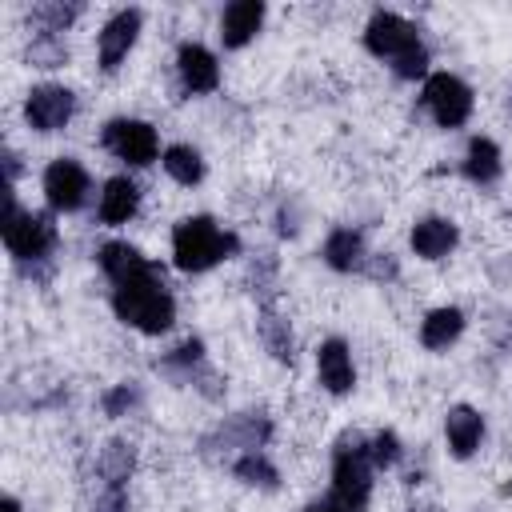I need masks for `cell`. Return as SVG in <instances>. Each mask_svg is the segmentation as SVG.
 Segmentation results:
<instances>
[{
  "mask_svg": "<svg viewBox=\"0 0 512 512\" xmlns=\"http://www.w3.org/2000/svg\"><path fill=\"white\" fill-rule=\"evenodd\" d=\"M8 208H4V248L16 264V272L32 284H48L52 272H56V248H60V232H56V220L52 212H32V208H20L16 200V188L4 192Z\"/></svg>",
  "mask_w": 512,
  "mask_h": 512,
  "instance_id": "cell-1",
  "label": "cell"
},
{
  "mask_svg": "<svg viewBox=\"0 0 512 512\" xmlns=\"http://www.w3.org/2000/svg\"><path fill=\"white\" fill-rule=\"evenodd\" d=\"M112 312L120 324L136 328L140 336H164L176 324V296L164 280V272L152 264L148 272L112 284Z\"/></svg>",
  "mask_w": 512,
  "mask_h": 512,
  "instance_id": "cell-2",
  "label": "cell"
},
{
  "mask_svg": "<svg viewBox=\"0 0 512 512\" xmlns=\"http://www.w3.org/2000/svg\"><path fill=\"white\" fill-rule=\"evenodd\" d=\"M240 252V236L232 228H224L220 220L212 216H184L176 228H172V264L188 276H200V272H212L216 264H224L228 256Z\"/></svg>",
  "mask_w": 512,
  "mask_h": 512,
  "instance_id": "cell-3",
  "label": "cell"
},
{
  "mask_svg": "<svg viewBox=\"0 0 512 512\" xmlns=\"http://www.w3.org/2000/svg\"><path fill=\"white\" fill-rule=\"evenodd\" d=\"M272 432H276V424H272V416H268L264 408H244V412L224 416L216 428H208V432L200 436V456H204L208 464H224V468H228L236 456L268 448Z\"/></svg>",
  "mask_w": 512,
  "mask_h": 512,
  "instance_id": "cell-4",
  "label": "cell"
},
{
  "mask_svg": "<svg viewBox=\"0 0 512 512\" xmlns=\"http://www.w3.org/2000/svg\"><path fill=\"white\" fill-rule=\"evenodd\" d=\"M372 476H376V464L368 456V436L352 432V428L340 432L336 444H332V488H328V496H336L352 512H368Z\"/></svg>",
  "mask_w": 512,
  "mask_h": 512,
  "instance_id": "cell-5",
  "label": "cell"
},
{
  "mask_svg": "<svg viewBox=\"0 0 512 512\" xmlns=\"http://www.w3.org/2000/svg\"><path fill=\"white\" fill-rule=\"evenodd\" d=\"M156 372H164L168 380L196 388L204 400H224V376L208 364V348L200 336H184L176 348H168L164 356H156Z\"/></svg>",
  "mask_w": 512,
  "mask_h": 512,
  "instance_id": "cell-6",
  "label": "cell"
},
{
  "mask_svg": "<svg viewBox=\"0 0 512 512\" xmlns=\"http://www.w3.org/2000/svg\"><path fill=\"white\" fill-rule=\"evenodd\" d=\"M100 148L108 156H116L128 168H148L152 160H160V132L156 124L140 120V116H112L100 128Z\"/></svg>",
  "mask_w": 512,
  "mask_h": 512,
  "instance_id": "cell-7",
  "label": "cell"
},
{
  "mask_svg": "<svg viewBox=\"0 0 512 512\" xmlns=\"http://www.w3.org/2000/svg\"><path fill=\"white\" fill-rule=\"evenodd\" d=\"M420 104L436 128H464L472 120L476 96L456 72H428V80L420 88Z\"/></svg>",
  "mask_w": 512,
  "mask_h": 512,
  "instance_id": "cell-8",
  "label": "cell"
},
{
  "mask_svg": "<svg viewBox=\"0 0 512 512\" xmlns=\"http://www.w3.org/2000/svg\"><path fill=\"white\" fill-rule=\"evenodd\" d=\"M40 188H44L48 212L52 216H68V212H80L88 204L92 176L76 156H56V160H48V168L40 176Z\"/></svg>",
  "mask_w": 512,
  "mask_h": 512,
  "instance_id": "cell-9",
  "label": "cell"
},
{
  "mask_svg": "<svg viewBox=\"0 0 512 512\" xmlns=\"http://www.w3.org/2000/svg\"><path fill=\"white\" fill-rule=\"evenodd\" d=\"M364 48H368V56L388 60V68H392V64L404 60L408 52L424 48V40H420V28H416L412 20H404L400 12L376 8V12L368 16V24H364Z\"/></svg>",
  "mask_w": 512,
  "mask_h": 512,
  "instance_id": "cell-10",
  "label": "cell"
},
{
  "mask_svg": "<svg viewBox=\"0 0 512 512\" xmlns=\"http://www.w3.org/2000/svg\"><path fill=\"white\" fill-rule=\"evenodd\" d=\"M76 92L68 84H32L28 96H24V124L36 132V136H52V132H64L76 116Z\"/></svg>",
  "mask_w": 512,
  "mask_h": 512,
  "instance_id": "cell-11",
  "label": "cell"
},
{
  "mask_svg": "<svg viewBox=\"0 0 512 512\" xmlns=\"http://www.w3.org/2000/svg\"><path fill=\"white\" fill-rule=\"evenodd\" d=\"M140 32H144V12L140 8H116L100 24V32H96V64H100L104 76H116L120 72V64L136 48Z\"/></svg>",
  "mask_w": 512,
  "mask_h": 512,
  "instance_id": "cell-12",
  "label": "cell"
},
{
  "mask_svg": "<svg viewBox=\"0 0 512 512\" xmlns=\"http://www.w3.org/2000/svg\"><path fill=\"white\" fill-rule=\"evenodd\" d=\"M176 84L184 96H208L220 88V60L212 48L196 44V40H184L176 48Z\"/></svg>",
  "mask_w": 512,
  "mask_h": 512,
  "instance_id": "cell-13",
  "label": "cell"
},
{
  "mask_svg": "<svg viewBox=\"0 0 512 512\" xmlns=\"http://www.w3.org/2000/svg\"><path fill=\"white\" fill-rule=\"evenodd\" d=\"M316 380L328 396H348L356 388V364L344 336H328L316 348Z\"/></svg>",
  "mask_w": 512,
  "mask_h": 512,
  "instance_id": "cell-14",
  "label": "cell"
},
{
  "mask_svg": "<svg viewBox=\"0 0 512 512\" xmlns=\"http://www.w3.org/2000/svg\"><path fill=\"white\" fill-rule=\"evenodd\" d=\"M484 412L472 408V404H452L444 412V444H448V456L452 460H472L484 444Z\"/></svg>",
  "mask_w": 512,
  "mask_h": 512,
  "instance_id": "cell-15",
  "label": "cell"
},
{
  "mask_svg": "<svg viewBox=\"0 0 512 512\" xmlns=\"http://www.w3.org/2000/svg\"><path fill=\"white\" fill-rule=\"evenodd\" d=\"M264 20H268L264 0H232V4H224V12H220V44L228 52L248 48L260 36Z\"/></svg>",
  "mask_w": 512,
  "mask_h": 512,
  "instance_id": "cell-16",
  "label": "cell"
},
{
  "mask_svg": "<svg viewBox=\"0 0 512 512\" xmlns=\"http://www.w3.org/2000/svg\"><path fill=\"white\" fill-rule=\"evenodd\" d=\"M408 244H412V252L420 260H432L436 264V260H448L456 252L460 228H456L452 216H420L412 224V232H408Z\"/></svg>",
  "mask_w": 512,
  "mask_h": 512,
  "instance_id": "cell-17",
  "label": "cell"
},
{
  "mask_svg": "<svg viewBox=\"0 0 512 512\" xmlns=\"http://www.w3.org/2000/svg\"><path fill=\"white\" fill-rule=\"evenodd\" d=\"M368 244H364V232L360 228H352V224H336L328 236H324V244H320V260L332 268V272H364V264H368Z\"/></svg>",
  "mask_w": 512,
  "mask_h": 512,
  "instance_id": "cell-18",
  "label": "cell"
},
{
  "mask_svg": "<svg viewBox=\"0 0 512 512\" xmlns=\"http://www.w3.org/2000/svg\"><path fill=\"white\" fill-rule=\"evenodd\" d=\"M140 184L132 176H108L104 188H100V200H96V220L108 224V228H120L128 224L136 212H140Z\"/></svg>",
  "mask_w": 512,
  "mask_h": 512,
  "instance_id": "cell-19",
  "label": "cell"
},
{
  "mask_svg": "<svg viewBox=\"0 0 512 512\" xmlns=\"http://www.w3.org/2000/svg\"><path fill=\"white\" fill-rule=\"evenodd\" d=\"M460 176L476 188H492L500 176H504V152L492 136H472L468 148H464V160H460Z\"/></svg>",
  "mask_w": 512,
  "mask_h": 512,
  "instance_id": "cell-20",
  "label": "cell"
},
{
  "mask_svg": "<svg viewBox=\"0 0 512 512\" xmlns=\"http://www.w3.org/2000/svg\"><path fill=\"white\" fill-rule=\"evenodd\" d=\"M468 328V316L460 304H440V308H428L424 320H420V344L428 352H448Z\"/></svg>",
  "mask_w": 512,
  "mask_h": 512,
  "instance_id": "cell-21",
  "label": "cell"
},
{
  "mask_svg": "<svg viewBox=\"0 0 512 512\" xmlns=\"http://www.w3.org/2000/svg\"><path fill=\"white\" fill-rule=\"evenodd\" d=\"M96 264L108 276V284H124V280H132V276L152 268V260L136 244H128V240H104L96 248Z\"/></svg>",
  "mask_w": 512,
  "mask_h": 512,
  "instance_id": "cell-22",
  "label": "cell"
},
{
  "mask_svg": "<svg viewBox=\"0 0 512 512\" xmlns=\"http://www.w3.org/2000/svg\"><path fill=\"white\" fill-rule=\"evenodd\" d=\"M256 336L264 344V352L276 360V364H296V332H292V320L272 304V308H260L256 316Z\"/></svg>",
  "mask_w": 512,
  "mask_h": 512,
  "instance_id": "cell-23",
  "label": "cell"
},
{
  "mask_svg": "<svg viewBox=\"0 0 512 512\" xmlns=\"http://www.w3.org/2000/svg\"><path fill=\"white\" fill-rule=\"evenodd\" d=\"M132 472H136V444L132 440H108L100 452H96V476H100V488H108V484H120V488H128V480H132Z\"/></svg>",
  "mask_w": 512,
  "mask_h": 512,
  "instance_id": "cell-24",
  "label": "cell"
},
{
  "mask_svg": "<svg viewBox=\"0 0 512 512\" xmlns=\"http://www.w3.org/2000/svg\"><path fill=\"white\" fill-rule=\"evenodd\" d=\"M168 180H176L180 188H196L204 176H208V164H204V152L196 144H168L164 156H160Z\"/></svg>",
  "mask_w": 512,
  "mask_h": 512,
  "instance_id": "cell-25",
  "label": "cell"
},
{
  "mask_svg": "<svg viewBox=\"0 0 512 512\" xmlns=\"http://www.w3.org/2000/svg\"><path fill=\"white\" fill-rule=\"evenodd\" d=\"M228 472L244 484V488H256V492H276L280 488V468L272 464V456L260 448V452H244L228 464Z\"/></svg>",
  "mask_w": 512,
  "mask_h": 512,
  "instance_id": "cell-26",
  "label": "cell"
},
{
  "mask_svg": "<svg viewBox=\"0 0 512 512\" xmlns=\"http://www.w3.org/2000/svg\"><path fill=\"white\" fill-rule=\"evenodd\" d=\"M80 16H84V4H72V0H48V4H36V8L28 12V24L36 28L32 36H64Z\"/></svg>",
  "mask_w": 512,
  "mask_h": 512,
  "instance_id": "cell-27",
  "label": "cell"
},
{
  "mask_svg": "<svg viewBox=\"0 0 512 512\" xmlns=\"http://www.w3.org/2000/svg\"><path fill=\"white\" fill-rule=\"evenodd\" d=\"M276 272H280V260H276L272 252L252 256L244 284H248V292L256 296V304H260V308H272V304H276Z\"/></svg>",
  "mask_w": 512,
  "mask_h": 512,
  "instance_id": "cell-28",
  "label": "cell"
},
{
  "mask_svg": "<svg viewBox=\"0 0 512 512\" xmlns=\"http://www.w3.org/2000/svg\"><path fill=\"white\" fill-rule=\"evenodd\" d=\"M100 408H104V416L124 420V416H132V412L144 408V388H140L136 380H120V384H112V388L100 396Z\"/></svg>",
  "mask_w": 512,
  "mask_h": 512,
  "instance_id": "cell-29",
  "label": "cell"
},
{
  "mask_svg": "<svg viewBox=\"0 0 512 512\" xmlns=\"http://www.w3.org/2000/svg\"><path fill=\"white\" fill-rule=\"evenodd\" d=\"M368 456H372L376 472H384V468H396V464L408 456V448H404L400 432H392V428H380V432H372V436H368Z\"/></svg>",
  "mask_w": 512,
  "mask_h": 512,
  "instance_id": "cell-30",
  "label": "cell"
},
{
  "mask_svg": "<svg viewBox=\"0 0 512 512\" xmlns=\"http://www.w3.org/2000/svg\"><path fill=\"white\" fill-rule=\"evenodd\" d=\"M24 60L32 68H60V64H68V44H64V36H32L24 48Z\"/></svg>",
  "mask_w": 512,
  "mask_h": 512,
  "instance_id": "cell-31",
  "label": "cell"
},
{
  "mask_svg": "<svg viewBox=\"0 0 512 512\" xmlns=\"http://www.w3.org/2000/svg\"><path fill=\"white\" fill-rule=\"evenodd\" d=\"M92 512H132V496H128V488H120V484L100 488L96 500H92Z\"/></svg>",
  "mask_w": 512,
  "mask_h": 512,
  "instance_id": "cell-32",
  "label": "cell"
},
{
  "mask_svg": "<svg viewBox=\"0 0 512 512\" xmlns=\"http://www.w3.org/2000/svg\"><path fill=\"white\" fill-rule=\"evenodd\" d=\"M364 276L392 284V280L400 276V264H396V256H392V252H372V256H368V264H364Z\"/></svg>",
  "mask_w": 512,
  "mask_h": 512,
  "instance_id": "cell-33",
  "label": "cell"
},
{
  "mask_svg": "<svg viewBox=\"0 0 512 512\" xmlns=\"http://www.w3.org/2000/svg\"><path fill=\"white\" fill-rule=\"evenodd\" d=\"M276 232H280V236H296V232H300V204H296V200H284V204L276 208Z\"/></svg>",
  "mask_w": 512,
  "mask_h": 512,
  "instance_id": "cell-34",
  "label": "cell"
},
{
  "mask_svg": "<svg viewBox=\"0 0 512 512\" xmlns=\"http://www.w3.org/2000/svg\"><path fill=\"white\" fill-rule=\"evenodd\" d=\"M4 176H8V188H16V180H20V152L12 144H4Z\"/></svg>",
  "mask_w": 512,
  "mask_h": 512,
  "instance_id": "cell-35",
  "label": "cell"
},
{
  "mask_svg": "<svg viewBox=\"0 0 512 512\" xmlns=\"http://www.w3.org/2000/svg\"><path fill=\"white\" fill-rule=\"evenodd\" d=\"M300 512H352L348 504H340L336 496H320V500H308Z\"/></svg>",
  "mask_w": 512,
  "mask_h": 512,
  "instance_id": "cell-36",
  "label": "cell"
},
{
  "mask_svg": "<svg viewBox=\"0 0 512 512\" xmlns=\"http://www.w3.org/2000/svg\"><path fill=\"white\" fill-rule=\"evenodd\" d=\"M4 512H24V504H20L16 496H8V500H4Z\"/></svg>",
  "mask_w": 512,
  "mask_h": 512,
  "instance_id": "cell-37",
  "label": "cell"
},
{
  "mask_svg": "<svg viewBox=\"0 0 512 512\" xmlns=\"http://www.w3.org/2000/svg\"><path fill=\"white\" fill-rule=\"evenodd\" d=\"M408 512H436V504H412Z\"/></svg>",
  "mask_w": 512,
  "mask_h": 512,
  "instance_id": "cell-38",
  "label": "cell"
}]
</instances>
